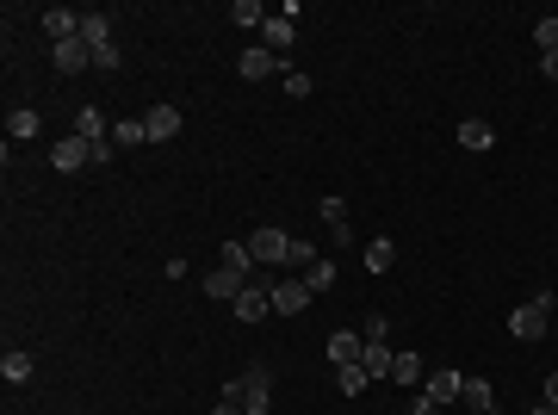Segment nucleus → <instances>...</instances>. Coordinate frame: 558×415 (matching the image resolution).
I'll return each instance as SVG.
<instances>
[{"instance_id":"obj_1","label":"nucleus","mask_w":558,"mask_h":415,"mask_svg":"<svg viewBox=\"0 0 558 415\" xmlns=\"http://www.w3.org/2000/svg\"><path fill=\"white\" fill-rule=\"evenodd\" d=\"M224 397H236L242 415H267V410H274V372H267V366H249L242 378L224 385Z\"/></svg>"},{"instance_id":"obj_2","label":"nucleus","mask_w":558,"mask_h":415,"mask_svg":"<svg viewBox=\"0 0 558 415\" xmlns=\"http://www.w3.org/2000/svg\"><path fill=\"white\" fill-rule=\"evenodd\" d=\"M553 291H540V297H534V304H521V310H509V335H515V341H528V347H534V341H540V335H546V322H553Z\"/></svg>"},{"instance_id":"obj_3","label":"nucleus","mask_w":558,"mask_h":415,"mask_svg":"<svg viewBox=\"0 0 558 415\" xmlns=\"http://www.w3.org/2000/svg\"><path fill=\"white\" fill-rule=\"evenodd\" d=\"M236 316H242V322H261V316H274V279H267V273L249 279V291L236 297Z\"/></svg>"},{"instance_id":"obj_4","label":"nucleus","mask_w":558,"mask_h":415,"mask_svg":"<svg viewBox=\"0 0 558 415\" xmlns=\"http://www.w3.org/2000/svg\"><path fill=\"white\" fill-rule=\"evenodd\" d=\"M50 167H62V174H81V167H94V142L69 131V137L50 149Z\"/></svg>"},{"instance_id":"obj_5","label":"nucleus","mask_w":558,"mask_h":415,"mask_svg":"<svg viewBox=\"0 0 558 415\" xmlns=\"http://www.w3.org/2000/svg\"><path fill=\"white\" fill-rule=\"evenodd\" d=\"M249 255H255V267H279V261L291 255V236H285V230H255V236H249Z\"/></svg>"},{"instance_id":"obj_6","label":"nucleus","mask_w":558,"mask_h":415,"mask_svg":"<svg viewBox=\"0 0 558 415\" xmlns=\"http://www.w3.org/2000/svg\"><path fill=\"white\" fill-rule=\"evenodd\" d=\"M249 279H255V273H236V267H211V279H205V297H211V304H236V297L249 291Z\"/></svg>"},{"instance_id":"obj_7","label":"nucleus","mask_w":558,"mask_h":415,"mask_svg":"<svg viewBox=\"0 0 558 415\" xmlns=\"http://www.w3.org/2000/svg\"><path fill=\"white\" fill-rule=\"evenodd\" d=\"M279 69H285V56L261 50V44H255V50H242V62H236V75H242V81H267V75H279Z\"/></svg>"},{"instance_id":"obj_8","label":"nucleus","mask_w":558,"mask_h":415,"mask_svg":"<svg viewBox=\"0 0 558 415\" xmlns=\"http://www.w3.org/2000/svg\"><path fill=\"white\" fill-rule=\"evenodd\" d=\"M310 304V285L304 279H274V316H298Z\"/></svg>"},{"instance_id":"obj_9","label":"nucleus","mask_w":558,"mask_h":415,"mask_svg":"<svg viewBox=\"0 0 558 415\" xmlns=\"http://www.w3.org/2000/svg\"><path fill=\"white\" fill-rule=\"evenodd\" d=\"M459 391H465V378H459L453 366L428 372V385H422V397H428V403H459Z\"/></svg>"},{"instance_id":"obj_10","label":"nucleus","mask_w":558,"mask_h":415,"mask_svg":"<svg viewBox=\"0 0 558 415\" xmlns=\"http://www.w3.org/2000/svg\"><path fill=\"white\" fill-rule=\"evenodd\" d=\"M360 354H366V341H360L354 329H335V335H329V360H335V366H360Z\"/></svg>"},{"instance_id":"obj_11","label":"nucleus","mask_w":558,"mask_h":415,"mask_svg":"<svg viewBox=\"0 0 558 415\" xmlns=\"http://www.w3.org/2000/svg\"><path fill=\"white\" fill-rule=\"evenodd\" d=\"M391 378H398L404 391H416V385H428V366H422V354H410V347H404V354L391 360Z\"/></svg>"},{"instance_id":"obj_12","label":"nucleus","mask_w":558,"mask_h":415,"mask_svg":"<svg viewBox=\"0 0 558 415\" xmlns=\"http://www.w3.org/2000/svg\"><path fill=\"white\" fill-rule=\"evenodd\" d=\"M56 69L62 75H81V69H94V50L81 37H69V44H56Z\"/></svg>"},{"instance_id":"obj_13","label":"nucleus","mask_w":558,"mask_h":415,"mask_svg":"<svg viewBox=\"0 0 558 415\" xmlns=\"http://www.w3.org/2000/svg\"><path fill=\"white\" fill-rule=\"evenodd\" d=\"M261 50H274V56L291 50V12H274V19L261 25Z\"/></svg>"},{"instance_id":"obj_14","label":"nucleus","mask_w":558,"mask_h":415,"mask_svg":"<svg viewBox=\"0 0 558 415\" xmlns=\"http://www.w3.org/2000/svg\"><path fill=\"white\" fill-rule=\"evenodd\" d=\"M143 125H149V142L180 137V112H174V106H155V112H143Z\"/></svg>"},{"instance_id":"obj_15","label":"nucleus","mask_w":558,"mask_h":415,"mask_svg":"<svg viewBox=\"0 0 558 415\" xmlns=\"http://www.w3.org/2000/svg\"><path fill=\"white\" fill-rule=\"evenodd\" d=\"M496 142V131L484 125V118H459V149H472V155H484Z\"/></svg>"},{"instance_id":"obj_16","label":"nucleus","mask_w":558,"mask_h":415,"mask_svg":"<svg viewBox=\"0 0 558 415\" xmlns=\"http://www.w3.org/2000/svg\"><path fill=\"white\" fill-rule=\"evenodd\" d=\"M459 403H465L472 415H490V410H496V391H490L484 378H465V391H459Z\"/></svg>"},{"instance_id":"obj_17","label":"nucleus","mask_w":558,"mask_h":415,"mask_svg":"<svg viewBox=\"0 0 558 415\" xmlns=\"http://www.w3.org/2000/svg\"><path fill=\"white\" fill-rule=\"evenodd\" d=\"M391 267H398V242H391V236L366 242V273H391Z\"/></svg>"},{"instance_id":"obj_18","label":"nucleus","mask_w":558,"mask_h":415,"mask_svg":"<svg viewBox=\"0 0 558 415\" xmlns=\"http://www.w3.org/2000/svg\"><path fill=\"white\" fill-rule=\"evenodd\" d=\"M391 360H398V354H391L385 341H366V354H360V366H366V378H391Z\"/></svg>"},{"instance_id":"obj_19","label":"nucleus","mask_w":558,"mask_h":415,"mask_svg":"<svg viewBox=\"0 0 558 415\" xmlns=\"http://www.w3.org/2000/svg\"><path fill=\"white\" fill-rule=\"evenodd\" d=\"M75 137L106 142V112H100V106H81V112H75Z\"/></svg>"},{"instance_id":"obj_20","label":"nucleus","mask_w":558,"mask_h":415,"mask_svg":"<svg viewBox=\"0 0 558 415\" xmlns=\"http://www.w3.org/2000/svg\"><path fill=\"white\" fill-rule=\"evenodd\" d=\"M0 378H6V385H25V378H31V354L6 347V354H0Z\"/></svg>"},{"instance_id":"obj_21","label":"nucleus","mask_w":558,"mask_h":415,"mask_svg":"<svg viewBox=\"0 0 558 415\" xmlns=\"http://www.w3.org/2000/svg\"><path fill=\"white\" fill-rule=\"evenodd\" d=\"M112 142H119V149H137V142H149V125H143V118H119V125H112Z\"/></svg>"},{"instance_id":"obj_22","label":"nucleus","mask_w":558,"mask_h":415,"mask_svg":"<svg viewBox=\"0 0 558 415\" xmlns=\"http://www.w3.org/2000/svg\"><path fill=\"white\" fill-rule=\"evenodd\" d=\"M217 267H236V273H255V255H249V242H224V255H217Z\"/></svg>"},{"instance_id":"obj_23","label":"nucleus","mask_w":558,"mask_h":415,"mask_svg":"<svg viewBox=\"0 0 558 415\" xmlns=\"http://www.w3.org/2000/svg\"><path fill=\"white\" fill-rule=\"evenodd\" d=\"M267 19H274V12H261L255 0H236V6H230V25H267Z\"/></svg>"},{"instance_id":"obj_24","label":"nucleus","mask_w":558,"mask_h":415,"mask_svg":"<svg viewBox=\"0 0 558 415\" xmlns=\"http://www.w3.org/2000/svg\"><path fill=\"white\" fill-rule=\"evenodd\" d=\"M304 285H310V291H329V285H335V267H329V261H310V267H304Z\"/></svg>"},{"instance_id":"obj_25","label":"nucleus","mask_w":558,"mask_h":415,"mask_svg":"<svg viewBox=\"0 0 558 415\" xmlns=\"http://www.w3.org/2000/svg\"><path fill=\"white\" fill-rule=\"evenodd\" d=\"M335 378H341V391H348V397H360V391L373 385V378H366V366H341Z\"/></svg>"},{"instance_id":"obj_26","label":"nucleus","mask_w":558,"mask_h":415,"mask_svg":"<svg viewBox=\"0 0 558 415\" xmlns=\"http://www.w3.org/2000/svg\"><path fill=\"white\" fill-rule=\"evenodd\" d=\"M534 44H540V56H553L558 50V19H540V25H534Z\"/></svg>"},{"instance_id":"obj_27","label":"nucleus","mask_w":558,"mask_h":415,"mask_svg":"<svg viewBox=\"0 0 558 415\" xmlns=\"http://www.w3.org/2000/svg\"><path fill=\"white\" fill-rule=\"evenodd\" d=\"M391 335V316H360V341H385Z\"/></svg>"},{"instance_id":"obj_28","label":"nucleus","mask_w":558,"mask_h":415,"mask_svg":"<svg viewBox=\"0 0 558 415\" xmlns=\"http://www.w3.org/2000/svg\"><path fill=\"white\" fill-rule=\"evenodd\" d=\"M6 131H12V137H37V112H12Z\"/></svg>"},{"instance_id":"obj_29","label":"nucleus","mask_w":558,"mask_h":415,"mask_svg":"<svg viewBox=\"0 0 558 415\" xmlns=\"http://www.w3.org/2000/svg\"><path fill=\"white\" fill-rule=\"evenodd\" d=\"M323 217H329V230H348V205H341V199H335V192H329V199H323Z\"/></svg>"},{"instance_id":"obj_30","label":"nucleus","mask_w":558,"mask_h":415,"mask_svg":"<svg viewBox=\"0 0 558 415\" xmlns=\"http://www.w3.org/2000/svg\"><path fill=\"white\" fill-rule=\"evenodd\" d=\"M285 94H291V100H310V75L291 69V75H285Z\"/></svg>"},{"instance_id":"obj_31","label":"nucleus","mask_w":558,"mask_h":415,"mask_svg":"<svg viewBox=\"0 0 558 415\" xmlns=\"http://www.w3.org/2000/svg\"><path fill=\"white\" fill-rule=\"evenodd\" d=\"M410 415H447V403H428V397H416V403H410Z\"/></svg>"},{"instance_id":"obj_32","label":"nucleus","mask_w":558,"mask_h":415,"mask_svg":"<svg viewBox=\"0 0 558 415\" xmlns=\"http://www.w3.org/2000/svg\"><path fill=\"white\" fill-rule=\"evenodd\" d=\"M540 75H546V81H558V50H553V56H540Z\"/></svg>"},{"instance_id":"obj_33","label":"nucleus","mask_w":558,"mask_h":415,"mask_svg":"<svg viewBox=\"0 0 558 415\" xmlns=\"http://www.w3.org/2000/svg\"><path fill=\"white\" fill-rule=\"evenodd\" d=\"M211 415H242V403H236V397H217V410Z\"/></svg>"},{"instance_id":"obj_34","label":"nucleus","mask_w":558,"mask_h":415,"mask_svg":"<svg viewBox=\"0 0 558 415\" xmlns=\"http://www.w3.org/2000/svg\"><path fill=\"white\" fill-rule=\"evenodd\" d=\"M546 403H553V410H558V372H553V378H546Z\"/></svg>"},{"instance_id":"obj_35","label":"nucleus","mask_w":558,"mask_h":415,"mask_svg":"<svg viewBox=\"0 0 558 415\" xmlns=\"http://www.w3.org/2000/svg\"><path fill=\"white\" fill-rule=\"evenodd\" d=\"M528 415H558V410H553V403H534V410H528Z\"/></svg>"},{"instance_id":"obj_36","label":"nucleus","mask_w":558,"mask_h":415,"mask_svg":"<svg viewBox=\"0 0 558 415\" xmlns=\"http://www.w3.org/2000/svg\"><path fill=\"white\" fill-rule=\"evenodd\" d=\"M490 415H496V410H490Z\"/></svg>"}]
</instances>
